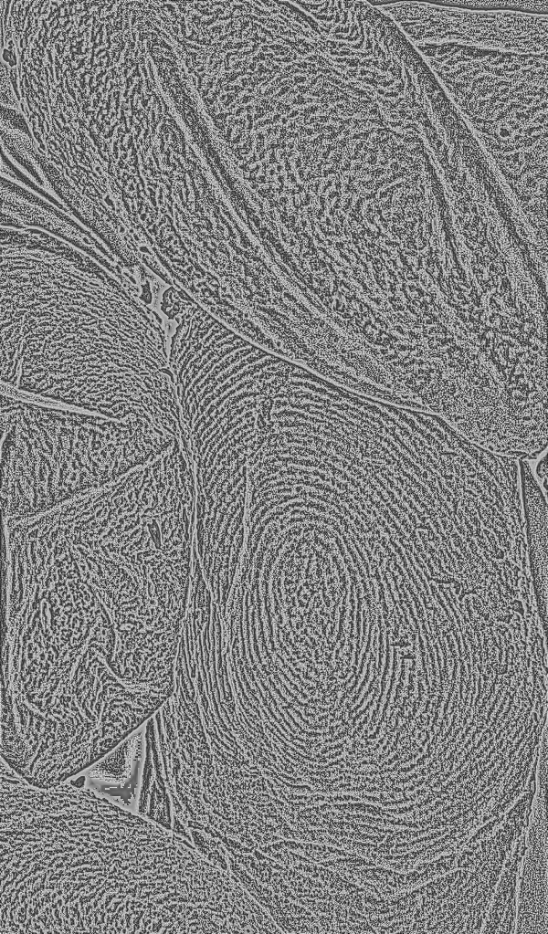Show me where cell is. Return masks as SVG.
<instances>
[{
    "instance_id": "obj_3",
    "label": "cell",
    "mask_w": 548,
    "mask_h": 934,
    "mask_svg": "<svg viewBox=\"0 0 548 934\" xmlns=\"http://www.w3.org/2000/svg\"><path fill=\"white\" fill-rule=\"evenodd\" d=\"M143 756L144 749L139 732L125 738L105 756L81 772L88 780L113 784L96 791L105 797L110 795L109 799H112L127 784L139 788L140 779H133L132 775L140 773Z\"/></svg>"
},
{
    "instance_id": "obj_1",
    "label": "cell",
    "mask_w": 548,
    "mask_h": 934,
    "mask_svg": "<svg viewBox=\"0 0 548 934\" xmlns=\"http://www.w3.org/2000/svg\"><path fill=\"white\" fill-rule=\"evenodd\" d=\"M206 886V859L172 830L1 770V934L187 933Z\"/></svg>"
},
{
    "instance_id": "obj_2",
    "label": "cell",
    "mask_w": 548,
    "mask_h": 934,
    "mask_svg": "<svg viewBox=\"0 0 548 934\" xmlns=\"http://www.w3.org/2000/svg\"><path fill=\"white\" fill-rule=\"evenodd\" d=\"M135 813L172 830V798L165 781L158 739L153 735L146 738Z\"/></svg>"
},
{
    "instance_id": "obj_4",
    "label": "cell",
    "mask_w": 548,
    "mask_h": 934,
    "mask_svg": "<svg viewBox=\"0 0 548 934\" xmlns=\"http://www.w3.org/2000/svg\"><path fill=\"white\" fill-rule=\"evenodd\" d=\"M536 473L541 479H546L547 475V461L546 457L543 458L537 465Z\"/></svg>"
}]
</instances>
